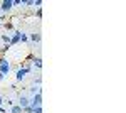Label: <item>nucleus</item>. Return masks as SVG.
I'll list each match as a JSON object with an SVG mask.
<instances>
[{
	"label": "nucleus",
	"instance_id": "obj_7",
	"mask_svg": "<svg viewBox=\"0 0 126 113\" xmlns=\"http://www.w3.org/2000/svg\"><path fill=\"white\" fill-rule=\"evenodd\" d=\"M29 41L30 42H40V34L39 32H32L29 36Z\"/></svg>",
	"mask_w": 126,
	"mask_h": 113
},
{
	"label": "nucleus",
	"instance_id": "obj_20",
	"mask_svg": "<svg viewBox=\"0 0 126 113\" xmlns=\"http://www.w3.org/2000/svg\"><path fill=\"white\" fill-rule=\"evenodd\" d=\"M2 20H5V19H3V17H0V25H2V24H3V22H2Z\"/></svg>",
	"mask_w": 126,
	"mask_h": 113
},
{
	"label": "nucleus",
	"instance_id": "obj_10",
	"mask_svg": "<svg viewBox=\"0 0 126 113\" xmlns=\"http://www.w3.org/2000/svg\"><path fill=\"white\" fill-rule=\"evenodd\" d=\"M0 39H2L5 44H9V46H10V34H2V36H0Z\"/></svg>",
	"mask_w": 126,
	"mask_h": 113
},
{
	"label": "nucleus",
	"instance_id": "obj_13",
	"mask_svg": "<svg viewBox=\"0 0 126 113\" xmlns=\"http://www.w3.org/2000/svg\"><path fill=\"white\" fill-rule=\"evenodd\" d=\"M0 47H2V54H5V52H7V51L10 49L9 44H3V46H0Z\"/></svg>",
	"mask_w": 126,
	"mask_h": 113
},
{
	"label": "nucleus",
	"instance_id": "obj_3",
	"mask_svg": "<svg viewBox=\"0 0 126 113\" xmlns=\"http://www.w3.org/2000/svg\"><path fill=\"white\" fill-rule=\"evenodd\" d=\"M30 106L32 108H37V106H42V93H35L30 100Z\"/></svg>",
	"mask_w": 126,
	"mask_h": 113
},
{
	"label": "nucleus",
	"instance_id": "obj_9",
	"mask_svg": "<svg viewBox=\"0 0 126 113\" xmlns=\"http://www.w3.org/2000/svg\"><path fill=\"white\" fill-rule=\"evenodd\" d=\"M10 113H24V110L20 108L19 105H12V108H10Z\"/></svg>",
	"mask_w": 126,
	"mask_h": 113
},
{
	"label": "nucleus",
	"instance_id": "obj_1",
	"mask_svg": "<svg viewBox=\"0 0 126 113\" xmlns=\"http://www.w3.org/2000/svg\"><path fill=\"white\" fill-rule=\"evenodd\" d=\"M30 71H32V68H30L29 64H25V66H22L20 69H17V73H15V79H17V81H22V79H24L25 76L29 74Z\"/></svg>",
	"mask_w": 126,
	"mask_h": 113
},
{
	"label": "nucleus",
	"instance_id": "obj_6",
	"mask_svg": "<svg viewBox=\"0 0 126 113\" xmlns=\"http://www.w3.org/2000/svg\"><path fill=\"white\" fill-rule=\"evenodd\" d=\"M29 105H30V100L27 98V96H20V100H19V106L22 108V110H24L25 106H29Z\"/></svg>",
	"mask_w": 126,
	"mask_h": 113
},
{
	"label": "nucleus",
	"instance_id": "obj_11",
	"mask_svg": "<svg viewBox=\"0 0 126 113\" xmlns=\"http://www.w3.org/2000/svg\"><path fill=\"white\" fill-rule=\"evenodd\" d=\"M2 25L7 29V30H14V24H12V22H3Z\"/></svg>",
	"mask_w": 126,
	"mask_h": 113
},
{
	"label": "nucleus",
	"instance_id": "obj_15",
	"mask_svg": "<svg viewBox=\"0 0 126 113\" xmlns=\"http://www.w3.org/2000/svg\"><path fill=\"white\" fill-rule=\"evenodd\" d=\"M35 15H37V19H42V9H37V10H35Z\"/></svg>",
	"mask_w": 126,
	"mask_h": 113
},
{
	"label": "nucleus",
	"instance_id": "obj_4",
	"mask_svg": "<svg viewBox=\"0 0 126 113\" xmlns=\"http://www.w3.org/2000/svg\"><path fill=\"white\" fill-rule=\"evenodd\" d=\"M20 34H22V30H15V32L10 36V47L20 42Z\"/></svg>",
	"mask_w": 126,
	"mask_h": 113
},
{
	"label": "nucleus",
	"instance_id": "obj_5",
	"mask_svg": "<svg viewBox=\"0 0 126 113\" xmlns=\"http://www.w3.org/2000/svg\"><path fill=\"white\" fill-rule=\"evenodd\" d=\"M12 7H14V5H12V0H3V2L0 3V10H2V12H9Z\"/></svg>",
	"mask_w": 126,
	"mask_h": 113
},
{
	"label": "nucleus",
	"instance_id": "obj_12",
	"mask_svg": "<svg viewBox=\"0 0 126 113\" xmlns=\"http://www.w3.org/2000/svg\"><path fill=\"white\" fill-rule=\"evenodd\" d=\"M20 42H29V36L22 32V34H20Z\"/></svg>",
	"mask_w": 126,
	"mask_h": 113
},
{
	"label": "nucleus",
	"instance_id": "obj_18",
	"mask_svg": "<svg viewBox=\"0 0 126 113\" xmlns=\"http://www.w3.org/2000/svg\"><path fill=\"white\" fill-rule=\"evenodd\" d=\"M2 105H3V98H2V94H0V108H2Z\"/></svg>",
	"mask_w": 126,
	"mask_h": 113
},
{
	"label": "nucleus",
	"instance_id": "obj_2",
	"mask_svg": "<svg viewBox=\"0 0 126 113\" xmlns=\"http://www.w3.org/2000/svg\"><path fill=\"white\" fill-rule=\"evenodd\" d=\"M0 73L3 76H7L10 73V63L5 59V57H0Z\"/></svg>",
	"mask_w": 126,
	"mask_h": 113
},
{
	"label": "nucleus",
	"instance_id": "obj_17",
	"mask_svg": "<svg viewBox=\"0 0 126 113\" xmlns=\"http://www.w3.org/2000/svg\"><path fill=\"white\" fill-rule=\"evenodd\" d=\"M34 113H42V106H37V108H34Z\"/></svg>",
	"mask_w": 126,
	"mask_h": 113
},
{
	"label": "nucleus",
	"instance_id": "obj_14",
	"mask_svg": "<svg viewBox=\"0 0 126 113\" xmlns=\"http://www.w3.org/2000/svg\"><path fill=\"white\" fill-rule=\"evenodd\" d=\"M24 113H34V108H32V106H25V108H24Z\"/></svg>",
	"mask_w": 126,
	"mask_h": 113
},
{
	"label": "nucleus",
	"instance_id": "obj_16",
	"mask_svg": "<svg viewBox=\"0 0 126 113\" xmlns=\"http://www.w3.org/2000/svg\"><path fill=\"white\" fill-rule=\"evenodd\" d=\"M34 5H35L37 9H40V5H42V0H34Z\"/></svg>",
	"mask_w": 126,
	"mask_h": 113
},
{
	"label": "nucleus",
	"instance_id": "obj_19",
	"mask_svg": "<svg viewBox=\"0 0 126 113\" xmlns=\"http://www.w3.org/2000/svg\"><path fill=\"white\" fill-rule=\"evenodd\" d=\"M3 78H5V76L2 74V73H0V81H2V79H3Z\"/></svg>",
	"mask_w": 126,
	"mask_h": 113
},
{
	"label": "nucleus",
	"instance_id": "obj_8",
	"mask_svg": "<svg viewBox=\"0 0 126 113\" xmlns=\"http://www.w3.org/2000/svg\"><path fill=\"white\" fill-rule=\"evenodd\" d=\"M32 63L35 64V68H37V69H40V68H42V59H40L39 56H37V57H34V59H32Z\"/></svg>",
	"mask_w": 126,
	"mask_h": 113
}]
</instances>
